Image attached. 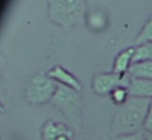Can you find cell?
Wrapping results in <instances>:
<instances>
[{"label": "cell", "mask_w": 152, "mask_h": 140, "mask_svg": "<svg viewBox=\"0 0 152 140\" xmlns=\"http://www.w3.org/2000/svg\"><path fill=\"white\" fill-rule=\"evenodd\" d=\"M150 102V99L130 97L125 104L119 107L111 126L113 137L144 130L145 118Z\"/></svg>", "instance_id": "obj_1"}, {"label": "cell", "mask_w": 152, "mask_h": 140, "mask_svg": "<svg viewBox=\"0 0 152 140\" xmlns=\"http://www.w3.org/2000/svg\"><path fill=\"white\" fill-rule=\"evenodd\" d=\"M52 103L65 115L66 119L70 124H72L75 127H80L83 101L79 91L66 86L58 85L52 99Z\"/></svg>", "instance_id": "obj_2"}, {"label": "cell", "mask_w": 152, "mask_h": 140, "mask_svg": "<svg viewBox=\"0 0 152 140\" xmlns=\"http://www.w3.org/2000/svg\"><path fill=\"white\" fill-rule=\"evenodd\" d=\"M57 85L48 75H36L31 78L26 88V99L30 104H46L52 101Z\"/></svg>", "instance_id": "obj_3"}, {"label": "cell", "mask_w": 152, "mask_h": 140, "mask_svg": "<svg viewBox=\"0 0 152 140\" xmlns=\"http://www.w3.org/2000/svg\"><path fill=\"white\" fill-rule=\"evenodd\" d=\"M85 14V0H59L54 12V19L65 28L81 22Z\"/></svg>", "instance_id": "obj_4"}, {"label": "cell", "mask_w": 152, "mask_h": 140, "mask_svg": "<svg viewBox=\"0 0 152 140\" xmlns=\"http://www.w3.org/2000/svg\"><path fill=\"white\" fill-rule=\"evenodd\" d=\"M130 77L128 74L119 75L116 73H102L94 76L92 89L98 96L110 94L118 86H128Z\"/></svg>", "instance_id": "obj_5"}, {"label": "cell", "mask_w": 152, "mask_h": 140, "mask_svg": "<svg viewBox=\"0 0 152 140\" xmlns=\"http://www.w3.org/2000/svg\"><path fill=\"white\" fill-rule=\"evenodd\" d=\"M47 75L55 82H58L60 85L69 87L79 92L82 90V84L79 81V79L67 70L62 68L61 66H56L52 68Z\"/></svg>", "instance_id": "obj_6"}, {"label": "cell", "mask_w": 152, "mask_h": 140, "mask_svg": "<svg viewBox=\"0 0 152 140\" xmlns=\"http://www.w3.org/2000/svg\"><path fill=\"white\" fill-rule=\"evenodd\" d=\"M85 19H86L87 26L94 32L104 31L109 26L108 13L100 8L88 12L85 16Z\"/></svg>", "instance_id": "obj_7"}, {"label": "cell", "mask_w": 152, "mask_h": 140, "mask_svg": "<svg viewBox=\"0 0 152 140\" xmlns=\"http://www.w3.org/2000/svg\"><path fill=\"white\" fill-rule=\"evenodd\" d=\"M127 87L128 90H129L130 97L145 98L152 100V80L136 79L130 77Z\"/></svg>", "instance_id": "obj_8"}, {"label": "cell", "mask_w": 152, "mask_h": 140, "mask_svg": "<svg viewBox=\"0 0 152 140\" xmlns=\"http://www.w3.org/2000/svg\"><path fill=\"white\" fill-rule=\"evenodd\" d=\"M134 52V47H129L120 51L116 55L113 63L112 72L119 75H126L130 66L132 64V56Z\"/></svg>", "instance_id": "obj_9"}, {"label": "cell", "mask_w": 152, "mask_h": 140, "mask_svg": "<svg viewBox=\"0 0 152 140\" xmlns=\"http://www.w3.org/2000/svg\"><path fill=\"white\" fill-rule=\"evenodd\" d=\"M62 135H72V133L65 125L53 120H48L42 129V137L44 140H57Z\"/></svg>", "instance_id": "obj_10"}, {"label": "cell", "mask_w": 152, "mask_h": 140, "mask_svg": "<svg viewBox=\"0 0 152 140\" xmlns=\"http://www.w3.org/2000/svg\"><path fill=\"white\" fill-rule=\"evenodd\" d=\"M127 74L132 78L152 80V60L132 63Z\"/></svg>", "instance_id": "obj_11"}, {"label": "cell", "mask_w": 152, "mask_h": 140, "mask_svg": "<svg viewBox=\"0 0 152 140\" xmlns=\"http://www.w3.org/2000/svg\"><path fill=\"white\" fill-rule=\"evenodd\" d=\"M152 60V43H144L134 47L132 63Z\"/></svg>", "instance_id": "obj_12"}, {"label": "cell", "mask_w": 152, "mask_h": 140, "mask_svg": "<svg viewBox=\"0 0 152 140\" xmlns=\"http://www.w3.org/2000/svg\"><path fill=\"white\" fill-rule=\"evenodd\" d=\"M111 101L114 103L116 106L121 107L124 105L130 98L129 90L127 86H118L110 94Z\"/></svg>", "instance_id": "obj_13"}, {"label": "cell", "mask_w": 152, "mask_h": 140, "mask_svg": "<svg viewBox=\"0 0 152 140\" xmlns=\"http://www.w3.org/2000/svg\"><path fill=\"white\" fill-rule=\"evenodd\" d=\"M136 45H141L144 43H152V16L148 19L145 25L134 40Z\"/></svg>", "instance_id": "obj_14"}, {"label": "cell", "mask_w": 152, "mask_h": 140, "mask_svg": "<svg viewBox=\"0 0 152 140\" xmlns=\"http://www.w3.org/2000/svg\"><path fill=\"white\" fill-rule=\"evenodd\" d=\"M149 133L145 130H141L136 133H130V134H122L118 136H114L112 140H147L149 137Z\"/></svg>", "instance_id": "obj_15"}, {"label": "cell", "mask_w": 152, "mask_h": 140, "mask_svg": "<svg viewBox=\"0 0 152 140\" xmlns=\"http://www.w3.org/2000/svg\"><path fill=\"white\" fill-rule=\"evenodd\" d=\"M144 130L149 134H152V100L150 102V105H149L148 111H147L146 118H145Z\"/></svg>", "instance_id": "obj_16"}, {"label": "cell", "mask_w": 152, "mask_h": 140, "mask_svg": "<svg viewBox=\"0 0 152 140\" xmlns=\"http://www.w3.org/2000/svg\"><path fill=\"white\" fill-rule=\"evenodd\" d=\"M72 137V135H62V136L59 137L57 140H70Z\"/></svg>", "instance_id": "obj_17"}, {"label": "cell", "mask_w": 152, "mask_h": 140, "mask_svg": "<svg viewBox=\"0 0 152 140\" xmlns=\"http://www.w3.org/2000/svg\"><path fill=\"white\" fill-rule=\"evenodd\" d=\"M3 111H4V108H3V106L1 105V103H0V114L3 113Z\"/></svg>", "instance_id": "obj_18"}, {"label": "cell", "mask_w": 152, "mask_h": 140, "mask_svg": "<svg viewBox=\"0 0 152 140\" xmlns=\"http://www.w3.org/2000/svg\"><path fill=\"white\" fill-rule=\"evenodd\" d=\"M147 140H152V137H151V136H149L148 138H147Z\"/></svg>", "instance_id": "obj_19"}]
</instances>
